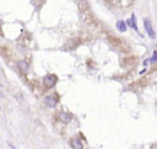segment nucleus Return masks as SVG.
Here are the masks:
<instances>
[{"instance_id": "1", "label": "nucleus", "mask_w": 157, "mask_h": 149, "mask_svg": "<svg viewBox=\"0 0 157 149\" xmlns=\"http://www.w3.org/2000/svg\"><path fill=\"white\" fill-rule=\"evenodd\" d=\"M144 25H145V30L147 32V35L151 37V38H155L156 35H155V31H153L152 26H151V22L150 20H144Z\"/></svg>"}, {"instance_id": "2", "label": "nucleus", "mask_w": 157, "mask_h": 149, "mask_svg": "<svg viewBox=\"0 0 157 149\" xmlns=\"http://www.w3.org/2000/svg\"><path fill=\"white\" fill-rule=\"evenodd\" d=\"M43 81H44V85L45 86H48V88H53L54 85H55V76L54 75H47V76H44V79H43Z\"/></svg>"}, {"instance_id": "3", "label": "nucleus", "mask_w": 157, "mask_h": 149, "mask_svg": "<svg viewBox=\"0 0 157 149\" xmlns=\"http://www.w3.org/2000/svg\"><path fill=\"white\" fill-rule=\"evenodd\" d=\"M44 104H45V106H48V107L53 109L54 106L57 105V100H55V97L54 96H47L45 99H44Z\"/></svg>"}, {"instance_id": "4", "label": "nucleus", "mask_w": 157, "mask_h": 149, "mask_svg": "<svg viewBox=\"0 0 157 149\" xmlns=\"http://www.w3.org/2000/svg\"><path fill=\"white\" fill-rule=\"evenodd\" d=\"M18 68L21 70L22 73H27L28 70H30V65H28V63L25 61H20L18 62Z\"/></svg>"}, {"instance_id": "5", "label": "nucleus", "mask_w": 157, "mask_h": 149, "mask_svg": "<svg viewBox=\"0 0 157 149\" xmlns=\"http://www.w3.org/2000/svg\"><path fill=\"white\" fill-rule=\"evenodd\" d=\"M71 147H73V149H82L83 148L82 142L80 139H77V138H75V139L71 140Z\"/></svg>"}, {"instance_id": "6", "label": "nucleus", "mask_w": 157, "mask_h": 149, "mask_svg": "<svg viewBox=\"0 0 157 149\" xmlns=\"http://www.w3.org/2000/svg\"><path fill=\"white\" fill-rule=\"evenodd\" d=\"M59 118H60L61 122H64V123L70 122V116L66 114V112H60V114H59Z\"/></svg>"}, {"instance_id": "7", "label": "nucleus", "mask_w": 157, "mask_h": 149, "mask_svg": "<svg viewBox=\"0 0 157 149\" xmlns=\"http://www.w3.org/2000/svg\"><path fill=\"white\" fill-rule=\"evenodd\" d=\"M117 28L120 31V32H125V31H127V25H125V22L118 21L117 22Z\"/></svg>"}, {"instance_id": "8", "label": "nucleus", "mask_w": 157, "mask_h": 149, "mask_svg": "<svg viewBox=\"0 0 157 149\" xmlns=\"http://www.w3.org/2000/svg\"><path fill=\"white\" fill-rule=\"evenodd\" d=\"M157 62V52H153V56L151 58V63H156Z\"/></svg>"}, {"instance_id": "9", "label": "nucleus", "mask_w": 157, "mask_h": 149, "mask_svg": "<svg viewBox=\"0 0 157 149\" xmlns=\"http://www.w3.org/2000/svg\"><path fill=\"white\" fill-rule=\"evenodd\" d=\"M152 149H157V144H155V145H153V147H152Z\"/></svg>"}]
</instances>
